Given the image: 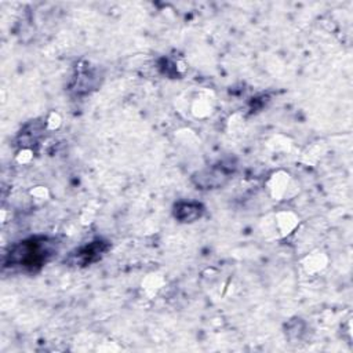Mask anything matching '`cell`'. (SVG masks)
I'll use <instances>...</instances> for the list:
<instances>
[{
	"label": "cell",
	"instance_id": "1",
	"mask_svg": "<svg viewBox=\"0 0 353 353\" xmlns=\"http://www.w3.org/2000/svg\"><path fill=\"white\" fill-rule=\"evenodd\" d=\"M46 243H23L21 248H17L11 255L14 256L15 262L22 263L25 266L40 265L46 261L48 255V250L44 247Z\"/></svg>",
	"mask_w": 353,
	"mask_h": 353
}]
</instances>
